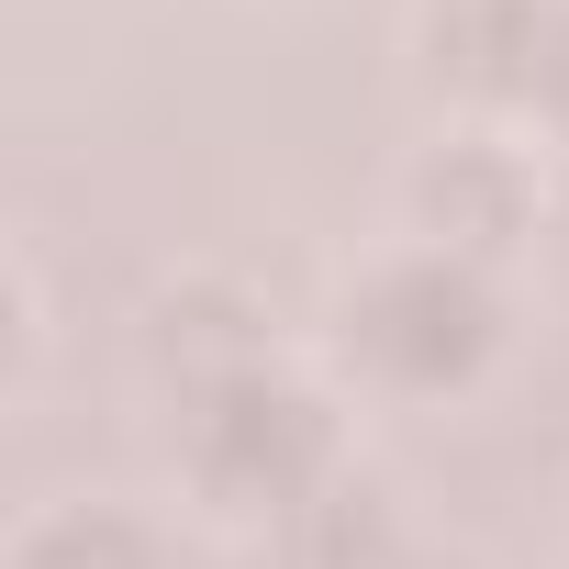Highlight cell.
I'll return each instance as SVG.
<instances>
[{
  "label": "cell",
  "mask_w": 569,
  "mask_h": 569,
  "mask_svg": "<svg viewBox=\"0 0 569 569\" xmlns=\"http://www.w3.org/2000/svg\"><path fill=\"white\" fill-rule=\"evenodd\" d=\"M347 336H358L369 369L436 391V380H469V369H480V347H491V291H480L469 257L425 246V257H391L369 291L347 302Z\"/></svg>",
  "instance_id": "cell-1"
},
{
  "label": "cell",
  "mask_w": 569,
  "mask_h": 569,
  "mask_svg": "<svg viewBox=\"0 0 569 569\" xmlns=\"http://www.w3.org/2000/svg\"><path fill=\"white\" fill-rule=\"evenodd\" d=\"M23 569H157V547H146V525L79 502V513H46L23 536Z\"/></svg>",
  "instance_id": "cell-3"
},
{
  "label": "cell",
  "mask_w": 569,
  "mask_h": 569,
  "mask_svg": "<svg viewBox=\"0 0 569 569\" xmlns=\"http://www.w3.org/2000/svg\"><path fill=\"white\" fill-rule=\"evenodd\" d=\"M190 458H201L223 491H246V502L302 513V491H313L325 458H336V425H325V402L291 391V380L223 369V380L201 391V413H190Z\"/></svg>",
  "instance_id": "cell-2"
}]
</instances>
